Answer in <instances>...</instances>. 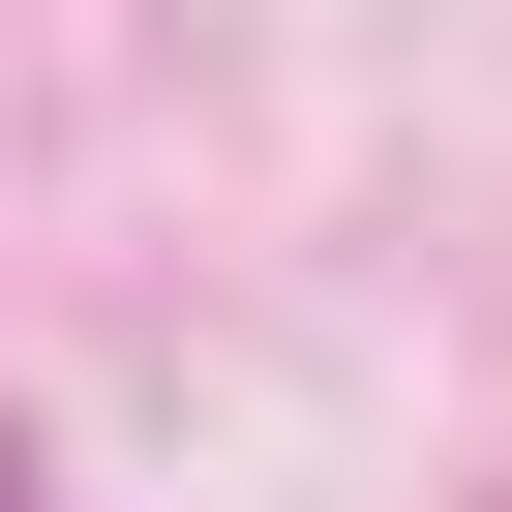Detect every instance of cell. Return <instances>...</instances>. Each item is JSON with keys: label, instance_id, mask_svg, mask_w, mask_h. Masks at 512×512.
<instances>
[{"label": "cell", "instance_id": "obj_1", "mask_svg": "<svg viewBox=\"0 0 512 512\" xmlns=\"http://www.w3.org/2000/svg\"><path fill=\"white\" fill-rule=\"evenodd\" d=\"M0 512H31V482H0Z\"/></svg>", "mask_w": 512, "mask_h": 512}]
</instances>
